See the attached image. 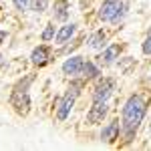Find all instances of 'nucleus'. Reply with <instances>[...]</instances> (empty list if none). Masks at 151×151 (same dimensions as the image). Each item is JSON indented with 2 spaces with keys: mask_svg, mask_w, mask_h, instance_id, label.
<instances>
[{
  "mask_svg": "<svg viewBox=\"0 0 151 151\" xmlns=\"http://www.w3.org/2000/svg\"><path fill=\"white\" fill-rule=\"evenodd\" d=\"M77 32V24H65V26H60L57 30V35H55V42L57 45H65V42H69L70 38H73V35Z\"/></svg>",
  "mask_w": 151,
  "mask_h": 151,
  "instance_id": "obj_10",
  "label": "nucleus"
},
{
  "mask_svg": "<svg viewBox=\"0 0 151 151\" xmlns=\"http://www.w3.org/2000/svg\"><path fill=\"white\" fill-rule=\"evenodd\" d=\"M81 75L85 77V79H95V77H99V75H101V70H99V67H97L95 63H85Z\"/></svg>",
  "mask_w": 151,
  "mask_h": 151,
  "instance_id": "obj_14",
  "label": "nucleus"
},
{
  "mask_svg": "<svg viewBox=\"0 0 151 151\" xmlns=\"http://www.w3.org/2000/svg\"><path fill=\"white\" fill-rule=\"evenodd\" d=\"M79 89H81V85H79V83H73L70 89L67 91V95L60 99V105H58V109H57V119L58 121H67V117L70 115V109H73V105H75V99L79 97Z\"/></svg>",
  "mask_w": 151,
  "mask_h": 151,
  "instance_id": "obj_4",
  "label": "nucleus"
},
{
  "mask_svg": "<svg viewBox=\"0 0 151 151\" xmlns=\"http://www.w3.org/2000/svg\"><path fill=\"white\" fill-rule=\"evenodd\" d=\"M55 35H57V32H55V26H52V24H47V28L42 30L40 38H42L45 42H48V40H52V38H55Z\"/></svg>",
  "mask_w": 151,
  "mask_h": 151,
  "instance_id": "obj_16",
  "label": "nucleus"
},
{
  "mask_svg": "<svg viewBox=\"0 0 151 151\" xmlns=\"http://www.w3.org/2000/svg\"><path fill=\"white\" fill-rule=\"evenodd\" d=\"M4 38H6V32H4V30H0V42H2Z\"/></svg>",
  "mask_w": 151,
  "mask_h": 151,
  "instance_id": "obj_20",
  "label": "nucleus"
},
{
  "mask_svg": "<svg viewBox=\"0 0 151 151\" xmlns=\"http://www.w3.org/2000/svg\"><path fill=\"white\" fill-rule=\"evenodd\" d=\"M105 40H107V35H105L103 30H97V32L89 38V45H91V48H103Z\"/></svg>",
  "mask_w": 151,
  "mask_h": 151,
  "instance_id": "obj_13",
  "label": "nucleus"
},
{
  "mask_svg": "<svg viewBox=\"0 0 151 151\" xmlns=\"http://www.w3.org/2000/svg\"><path fill=\"white\" fill-rule=\"evenodd\" d=\"M12 4H14L16 10H26L30 6V0H12Z\"/></svg>",
  "mask_w": 151,
  "mask_h": 151,
  "instance_id": "obj_17",
  "label": "nucleus"
},
{
  "mask_svg": "<svg viewBox=\"0 0 151 151\" xmlns=\"http://www.w3.org/2000/svg\"><path fill=\"white\" fill-rule=\"evenodd\" d=\"M149 131H151V125H149Z\"/></svg>",
  "mask_w": 151,
  "mask_h": 151,
  "instance_id": "obj_21",
  "label": "nucleus"
},
{
  "mask_svg": "<svg viewBox=\"0 0 151 151\" xmlns=\"http://www.w3.org/2000/svg\"><path fill=\"white\" fill-rule=\"evenodd\" d=\"M141 50H143V55H151V35L143 40V45H141Z\"/></svg>",
  "mask_w": 151,
  "mask_h": 151,
  "instance_id": "obj_19",
  "label": "nucleus"
},
{
  "mask_svg": "<svg viewBox=\"0 0 151 151\" xmlns=\"http://www.w3.org/2000/svg\"><path fill=\"white\" fill-rule=\"evenodd\" d=\"M115 91V81L113 79H103L93 89V101H107Z\"/></svg>",
  "mask_w": 151,
  "mask_h": 151,
  "instance_id": "obj_6",
  "label": "nucleus"
},
{
  "mask_svg": "<svg viewBox=\"0 0 151 151\" xmlns=\"http://www.w3.org/2000/svg\"><path fill=\"white\" fill-rule=\"evenodd\" d=\"M48 55H50V48L47 45H40V47H36L32 50V55H30V63L36 65V67H42L45 63L48 60Z\"/></svg>",
  "mask_w": 151,
  "mask_h": 151,
  "instance_id": "obj_11",
  "label": "nucleus"
},
{
  "mask_svg": "<svg viewBox=\"0 0 151 151\" xmlns=\"http://www.w3.org/2000/svg\"><path fill=\"white\" fill-rule=\"evenodd\" d=\"M119 52H121L119 45H111V47H107L103 52L99 55V65H101V67H111L117 58H119Z\"/></svg>",
  "mask_w": 151,
  "mask_h": 151,
  "instance_id": "obj_9",
  "label": "nucleus"
},
{
  "mask_svg": "<svg viewBox=\"0 0 151 151\" xmlns=\"http://www.w3.org/2000/svg\"><path fill=\"white\" fill-rule=\"evenodd\" d=\"M133 63H135V58H131V57H125V60H123V63H119V69L123 70V73H127V69L131 67V65H133Z\"/></svg>",
  "mask_w": 151,
  "mask_h": 151,
  "instance_id": "obj_18",
  "label": "nucleus"
},
{
  "mask_svg": "<svg viewBox=\"0 0 151 151\" xmlns=\"http://www.w3.org/2000/svg\"><path fill=\"white\" fill-rule=\"evenodd\" d=\"M147 115V103L141 95H131L125 105H123V113H121V127L123 131L131 135L133 131H137L143 119Z\"/></svg>",
  "mask_w": 151,
  "mask_h": 151,
  "instance_id": "obj_1",
  "label": "nucleus"
},
{
  "mask_svg": "<svg viewBox=\"0 0 151 151\" xmlns=\"http://www.w3.org/2000/svg\"><path fill=\"white\" fill-rule=\"evenodd\" d=\"M119 131H121V123H119V119H113L111 123H107L103 127V131H101V141L113 143L119 137Z\"/></svg>",
  "mask_w": 151,
  "mask_h": 151,
  "instance_id": "obj_8",
  "label": "nucleus"
},
{
  "mask_svg": "<svg viewBox=\"0 0 151 151\" xmlns=\"http://www.w3.org/2000/svg\"><path fill=\"white\" fill-rule=\"evenodd\" d=\"M83 67H85V58L81 55H75V57L67 58L63 63V73L69 75V77H77V75L83 73Z\"/></svg>",
  "mask_w": 151,
  "mask_h": 151,
  "instance_id": "obj_7",
  "label": "nucleus"
},
{
  "mask_svg": "<svg viewBox=\"0 0 151 151\" xmlns=\"http://www.w3.org/2000/svg\"><path fill=\"white\" fill-rule=\"evenodd\" d=\"M125 14H127V4L123 0H105L99 8V18L103 22L119 24Z\"/></svg>",
  "mask_w": 151,
  "mask_h": 151,
  "instance_id": "obj_2",
  "label": "nucleus"
},
{
  "mask_svg": "<svg viewBox=\"0 0 151 151\" xmlns=\"http://www.w3.org/2000/svg\"><path fill=\"white\" fill-rule=\"evenodd\" d=\"M32 83V77L24 79V83H18L14 93H12V107L16 109V113L24 115L30 107V99H28V85Z\"/></svg>",
  "mask_w": 151,
  "mask_h": 151,
  "instance_id": "obj_3",
  "label": "nucleus"
},
{
  "mask_svg": "<svg viewBox=\"0 0 151 151\" xmlns=\"http://www.w3.org/2000/svg\"><path fill=\"white\" fill-rule=\"evenodd\" d=\"M0 58H2V55H0Z\"/></svg>",
  "mask_w": 151,
  "mask_h": 151,
  "instance_id": "obj_22",
  "label": "nucleus"
},
{
  "mask_svg": "<svg viewBox=\"0 0 151 151\" xmlns=\"http://www.w3.org/2000/svg\"><path fill=\"white\" fill-rule=\"evenodd\" d=\"M149 77H151V75H149Z\"/></svg>",
  "mask_w": 151,
  "mask_h": 151,
  "instance_id": "obj_23",
  "label": "nucleus"
},
{
  "mask_svg": "<svg viewBox=\"0 0 151 151\" xmlns=\"http://www.w3.org/2000/svg\"><path fill=\"white\" fill-rule=\"evenodd\" d=\"M52 12H55V20H67L69 18V2L67 0H57Z\"/></svg>",
  "mask_w": 151,
  "mask_h": 151,
  "instance_id": "obj_12",
  "label": "nucleus"
},
{
  "mask_svg": "<svg viewBox=\"0 0 151 151\" xmlns=\"http://www.w3.org/2000/svg\"><path fill=\"white\" fill-rule=\"evenodd\" d=\"M109 113V107L107 101H93V107L89 109L87 113V123L89 125H97V123H103V119Z\"/></svg>",
  "mask_w": 151,
  "mask_h": 151,
  "instance_id": "obj_5",
  "label": "nucleus"
},
{
  "mask_svg": "<svg viewBox=\"0 0 151 151\" xmlns=\"http://www.w3.org/2000/svg\"><path fill=\"white\" fill-rule=\"evenodd\" d=\"M47 8H48V0H30V10L36 12V14L45 12Z\"/></svg>",
  "mask_w": 151,
  "mask_h": 151,
  "instance_id": "obj_15",
  "label": "nucleus"
}]
</instances>
